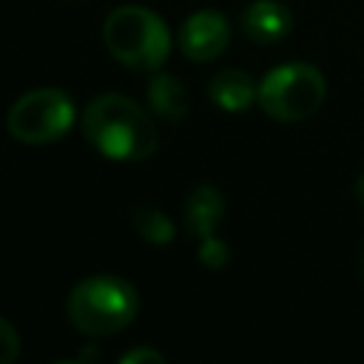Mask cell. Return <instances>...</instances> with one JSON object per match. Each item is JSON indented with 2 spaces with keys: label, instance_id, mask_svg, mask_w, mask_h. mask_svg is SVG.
<instances>
[{
  "label": "cell",
  "instance_id": "obj_1",
  "mask_svg": "<svg viewBox=\"0 0 364 364\" xmlns=\"http://www.w3.org/2000/svg\"><path fill=\"white\" fill-rule=\"evenodd\" d=\"M82 134L91 148L117 162H145L159 148L154 117L122 94L94 97L82 111Z\"/></svg>",
  "mask_w": 364,
  "mask_h": 364
},
{
  "label": "cell",
  "instance_id": "obj_2",
  "mask_svg": "<svg viewBox=\"0 0 364 364\" xmlns=\"http://www.w3.org/2000/svg\"><path fill=\"white\" fill-rule=\"evenodd\" d=\"M139 313V293L119 276H88L68 293L65 316L88 338L122 333Z\"/></svg>",
  "mask_w": 364,
  "mask_h": 364
},
{
  "label": "cell",
  "instance_id": "obj_3",
  "mask_svg": "<svg viewBox=\"0 0 364 364\" xmlns=\"http://www.w3.org/2000/svg\"><path fill=\"white\" fill-rule=\"evenodd\" d=\"M105 48L114 60L134 71H156L171 54V31L165 20L145 6H119L102 26Z\"/></svg>",
  "mask_w": 364,
  "mask_h": 364
},
{
  "label": "cell",
  "instance_id": "obj_4",
  "mask_svg": "<svg viewBox=\"0 0 364 364\" xmlns=\"http://www.w3.org/2000/svg\"><path fill=\"white\" fill-rule=\"evenodd\" d=\"M327 80L310 63H282L259 82V105L270 119L301 122L324 105Z\"/></svg>",
  "mask_w": 364,
  "mask_h": 364
},
{
  "label": "cell",
  "instance_id": "obj_5",
  "mask_svg": "<svg viewBox=\"0 0 364 364\" xmlns=\"http://www.w3.org/2000/svg\"><path fill=\"white\" fill-rule=\"evenodd\" d=\"M74 125V102L63 88H31L6 114V128L17 142L48 145Z\"/></svg>",
  "mask_w": 364,
  "mask_h": 364
},
{
  "label": "cell",
  "instance_id": "obj_6",
  "mask_svg": "<svg viewBox=\"0 0 364 364\" xmlns=\"http://www.w3.org/2000/svg\"><path fill=\"white\" fill-rule=\"evenodd\" d=\"M230 43V26L225 14L213 9L193 11L179 28V48L193 63H210L225 54Z\"/></svg>",
  "mask_w": 364,
  "mask_h": 364
},
{
  "label": "cell",
  "instance_id": "obj_7",
  "mask_svg": "<svg viewBox=\"0 0 364 364\" xmlns=\"http://www.w3.org/2000/svg\"><path fill=\"white\" fill-rule=\"evenodd\" d=\"M293 28V14L279 0H253L242 11V31L256 46H276Z\"/></svg>",
  "mask_w": 364,
  "mask_h": 364
},
{
  "label": "cell",
  "instance_id": "obj_8",
  "mask_svg": "<svg viewBox=\"0 0 364 364\" xmlns=\"http://www.w3.org/2000/svg\"><path fill=\"white\" fill-rule=\"evenodd\" d=\"M208 94L216 108H222L228 114H242L253 105V100H259V85L242 68H222L210 77Z\"/></svg>",
  "mask_w": 364,
  "mask_h": 364
},
{
  "label": "cell",
  "instance_id": "obj_9",
  "mask_svg": "<svg viewBox=\"0 0 364 364\" xmlns=\"http://www.w3.org/2000/svg\"><path fill=\"white\" fill-rule=\"evenodd\" d=\"M222 216H225L222 193L213 185H205V182L199 188H193V193L188 196V205H185V228H188V233L196 236V239L213 236V230L222 222Z\"/></svg>",
  "mask_w": 364,
  "mask_h": 364
},
{
  "label": "cell",
  "instance_id": "obj_10",
  "mask_svg": "<svg viewBox=\"0 0 364 364\" xmlns=\"http://www.w3.org/2000/svg\"><path fill=\"white\" fill-rule=\"evenodd\" d=\"M148 105L159 119L179 122L188 114V88L179 77L168 71H156L148 82Z\"/></svg>",
  "mask_w": 364,
  "mask_h": 364
},
{
  "label": "cell",
  "instance_id": "obj_11",
  "mask_svg": "<svg viewBox=\"0 0 364 364\" xmlns=\"http://www.w3.org/2000/svg\"><path fill=\"white\" fill-rule=\"evenodd\" d=\"M131 219H134V230L151 245H168L173 239V233H176L173 222L154 205H139Z\"/></svg>",
  "mask_w": 364,
  "mask_h": 364
},
{
  "label": "cell",
  "instance_id": "obj_12",
  "mask_svg": "<svg viewBox=\"0 0 364 364\" xmlns=\"http://www.w3.org/2000/svg\"><path fill=\"white\" fill-rule=\"evenodd\" d=\"M199 262L205 264V267H210V270H222L225 264H228V259H230V250H228V245L222 242V239H216V236H205V239H199Z\"/></svg>",
  "mask_w": 364,
  "mask_h": 364
},
{
  "label": "cell",
  "instance_id": "obj_13",
  "mask_svg": "<svg viewBox=\"0 0 364 364\" xmlns=\"http://www.w3.org/2000/svg\"><path fill=\"white\" fill-rule=\"evenodd\" d=\"M20 355V333L0 316V364H11Z\"/></svg>",
  "mask_w": 364,
  "mask_h": 364
},
{
  "label": "cell",
  "instance_id": "obj_14",
  "mask_svg": "<svg viewBox=\"0 0 364 364\" xmlns=\"http://www.w3.org/2000/svg\"><path fill=\"white\" fill-rule=\"evenodd\" d=\"M139 364V361H165V355L159 350H148V347H139V350H131L122 355V364Z\"/></svg>",
  "mask_w": 364,
  "mask_h": 364
},
{
  "label": "cell",
  "instance_id": "obj_15",
  "mask_svg": "<svg viewBox=\"0 0 364 364\" xmlns=\"http://www.w3.org/2000/svg\"><path fill=\"white\" fill-rule=\"evenodd\" d=\"M355 199H358V205L364 208V173L355 179Z\"/></svg>",
  "mask_w": 364,
  "mask_h": 364
},
{
  "label": "cell",
  "instance_id": "obj_16",
  "mask_svg": "<svg viewBox=\"0 0 364 364\" xmlns=\"http://www.w3.org/2000/svg\"><path fill=\"white\" fill-rule=\"evenodd\" d=\"M358 273H361V279H364V245H361V253H358Z\"/></svg>",
  "mask_w": 364,
  "mask_h": 364
}]
</instances>
